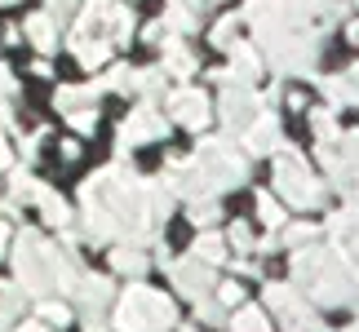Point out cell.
Here are the masks:
<instances>
[{
	"instance_id": "obj_11",
	"label": "cell",
	"mask_w": 359,
	"mask_h": 332,
	"mask_svg": "<svg viewBox=\"0 0 359 332\" xmlns=\"http://www.w3.org/2000/svg\"><path fill=\"white\" fill-rule=\"evenodd\" d=\"M236 332H266V324H262L257 310H244L240 319H236Z\"/></svg>"
},
{
	"instance_id": "obj_1",
	"label": "cell",
	"mask_w": 359,
	"mask_h": 332,
	"mask_svg": "<svg viewBox=\"0 0 359 332\" xmlns=\"http://www.w3.org/2000/svg\"><path fill=\"white\" fill-rule=\"evenodd\" d=\"M124 36H129V13L120 5H111V0H89L85 13H80V22H76L72 49L85 67H98L107 53H111V45Z\"/></svg>"
},
{
	"instance_id": "obj_18",
	"label": "cell",
	"mask_w": 359,
	"mask_h": 332,
	"mask_svg": "<svg viewBox=\"0 0 359 332\" xmlns=\"http://www.w3.org/2000/svg\"><path fill=\"white\" fill-rule=\"evenodd\" d=\"M18 332H49V324H27V328H18Z\"/></svg>"
},
{
	"instance_id": "obj_4",
	"label": "cell",
	"mask_w": 359,
	"mask_h": 332,
	"mask_svg": "<svg viewBox=\"0 0 359 332\" xmlns=\"http://www.w3.org/2000/svg\"><path fill=\"white\" fill-rule=\"evenodd\" d=\"M173 116L182 120V124H191V129H200L204 120H209V102H204V93H191V89H182L173 98Z\"/></svg>"
},
{
	"instance_id": "obj_12",
	"label": "cell",
	"mask_w": 359,
	"mask_h": 332,
	"mask_svg": "<svg viewBox=\"0 0 359 332\" xmlns=\"http://www.w3.org/2000/svg\"><path fill=\"white\" fill-rule=\"evenodd\" d=\"M111 261H116L120 270H142V257H137V253H116Z\"/></svg>"
},
{
	"instance_id": "obj_7",
	"label": "cell",
	"mask_w": 359,
	"mask_h": 332,
	"mask_svg": "<svg viewBox=\"0 0 359 332\" xmlns=\"http://www.w3.org/2000/svg\"><path fill=\"white\" fill-rule=\"evenodd\" d=\"M36 204H40V213H45L49 226H67V217H72V213H67V204L53 195V191H45V186H36Z\"/></svg>"
},
{
	"instance_id": "obj_14",
	"label": "cell",
	"mask_w": 359,
	"mask_h": 332,
	"mask_svg": "<svg viewBox=\"0 0 359 332\" xmlns=\"http://www.w3.org/2000/svg\"><path fill=\"white\" fill-rule=\"evenodd\" d=\"M217 253H222V244H217L213 235H204V240H200V257H217Z\"/></svg>"
},
{
	"instance_id": "obj_5",
	"label": "cell",
	"mask_w": 359,
	"mask_h": 332,
	"mask_svg": "<svg viewBox=\"0 0 359 332\" xmlns=\"http://www.w3.org/2000/svg\"><path fill=\"white\" fill-rule=\"evenodd\" d=\"M280 186H284L293 200H302V204H306V200H315V186L306 182V173H302L297 164H288V160L280 164Z\"/></svg>"
},
{
	"instance_id": "obj_20",
	"label": "cell",
	"mask_w": 359,
	"mask_h": 332,
	"mask_svg": "<svg viewBox=\"0 0 359 332\" xmlns=\"http://www.w3.org/2000/svg\"><path fill=\"white\" fill-rule=\"evenodd\" d=\"M0 5H18V0H0Z\"/></svg>"
},
{
	"instance_id": "obj_19",
	"label": "cell",
	"mask_w": 359,
	"mask_h": 332,
	"mask_svg": "<svg viewBox=\"0 0 359 332\" xmlns=\"http://www.w3.org/2000/svg\"><path fill=\"white\" fill-rule=\"evenodd\" d=\"M53 5H58V9H62V5H72V0H53Z\"/></svg>"
},
{
	"instance_id": "obj_2",
	"label": "cell",
	"mask_w": 359,
	"mask_h": 332,
	"mask_svg": "<svg viewBox=\"0 0 359 332\" xmlns=\"http://www.w3.org/2000/svg\"><path fill=\"white\" fill-rule=\"evenodd\" d=\"M13 270H18V284L27 288V293H36V297L53 293V288L67 279L62 257L53 253V248L40 240L36 230H22L18 235V248H13Z\"/></svg>"
},
{
	"instance_id": "obj_9",
	"label": "cell",
	"mask_w": 359,
	"mask_h": 332,
	"mask_svg": "<svg viewBox=\"0 0 359 332\" xmlns=\"http://www.w3.org/2000/svg\"><path fill=\"white\" fill-rule=\"evenodd\" d=\"M18 306H22V288H13V284L0 279V328H5L13 314H18Z\"/></svg>"
},
{
	"instance_id": "obj_3",
	"label": "cell",
	"mask_w": 359,
	"mask_h": 332,
	"mask_svg": "<svg viewBox=\"0 0 359 332\" xmlns=\"http://www.w3.org/2000/svg\"><path fill=\"white\" fill-rule=\"evenodd\" d=\"M116 324H120L124 332H160V328L173 324V306H169L160 293L133 288V293H124V301H120Z\"/></svg>"
},
{
	"instance_id": "obj_16",
	"label": "cell",
	"mask_w": 359,
	"mask_h": 332,
	"mask_svg": "<svg viewBox=\"0 0 359 332\" xmlns=\"http://www.w3.org/2000/svg\"><path fill=\"white\" fill-rule=\"evenodd\" d=\"M9 160H13V151H9V142H5V133H0V169H5Z\"/></svg>"
},
{
	"instance_id": "obj_10",
	"label": "cell",
	"mask_w": 359,
	"mask_h": 332,
	"mask_svg": "<svg viewBox=\"0 0 359 332\" xmlns=\"http://www.w3.org/2000/svg\"><path fill=\"white\" fill-rule=\"evenodd\" d=\"M40 319H45V324H53V328H62L67 319H72V310H67V306H58V301H45V306H40Z\"/></svg>"
},
{
	"instance_id": "obj_17",
	"label": "cell",
	"mask_w": 359,
	"mask_h": 332,
	"mask_svg": "<svg viewBox=\"0 0 359 332\" xmlns=\"http://www.w3.org/2000/svg\"><path fill=\"white\" fill-rule=\"evenodd\" d=\"M5 244H9V226L0 221V253H5Z\"/></svg>"
},
{
	"instance_id": "obj_8",
	"label": "cell",
	"mask_w": 359,
	"mask_h": 332,
	"mask_svg": "<svg viewBox=\"0 0 359 332\" xmlns=\"http://www.w3.org/2000/svg\"><path fill=\"white\" fill-rule=\"evenodd\" d=\"M27 36H32V45H36V49H53V40H58V32H53V18H49V9H45V13H36V18L27 22Z\"/></svg>"
},
{
	"instance_id": "obj_15",
	"label": "cell",
	"mask_w": 359,
	"mask_h": 332,
	"mask_svg": "<svg viewBox=\"0 0 359 332\" xmlns=\"http://www.w3.org/2000/svg\"><path fill=\"white\" fill-rule=\"evenodd\" d=\"M9 93H13V76L0 67V98H9Z\"/></svg>"
},
{
	"instance_id": "obj_6",
	"label": "cell",
	"mask_w": 359,
	"mask_h": 332,
	"mask_svg": "<svg viewBox=\"0 0 359 332\" xmlns=\"http://www.w3.org/2000/svg\"><path fill=\"white\" fill-rule=\"evenodd\" d=\"M160 133H164V124L151 116V111H137V116L124 124L120 137H124V142H142V137H160Z\"/></svg>"
},
{
	"instance_id": "obj_13",
	"label": "cell",
	"mask_w": 359,
	"mask_h": 332,
	"mask_svg": "<svg viewBox=\"0 0 359 332\" xmlns=\"http://www.w3.org/2000/svg\"><path fill=\"white\" fill-rule=\"evenodd\" d=\"M72 129L89 133V129H93V111H72Z\"/></svg>"
}]
</instances>
